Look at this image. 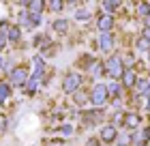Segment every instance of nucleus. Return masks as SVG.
Here are the masks:
<instances>
[{
    "instance_id": "nucleus-7",
    "label": "nucleus",
    "mask_w": 150,
    "mask_h": 146,
    "mask_svg": "<svg viewBox=\"0 0 150 146\" xmlns=\"http://www.w3.org/2000/svg\"><path fill=\"white\" fill-rule=\"evenodd\" d=\"M97 50L107 54V56L114 54V50H116V37H114V32H99L97 34Z\"/></svg>"
},
{
    "instance_id": "nucleus-15",
    "label": "nucleus",
    "mask_w": 150,
    "mask_h": 146,
    "mask_svg": "<svg viewBox=\"0 0 150 146\" xmlns=\"http://www.w3.org/2000/svg\"><path fill=\"white\" fill-rule=\"evenodd\" d=\"M94 60H97V58H94L90 52H81V54H79V58L75 60V69H81V71H86V73H88V69L92 67V62H94Z\"/></svg>"
},
{
    "instance_id": "nucleus-8",
    "label": "nucleus",
    "mask_w": 150,
    "mask_h": 146,
    "mask_svg": "<svg viewBox=\"0 0 150 146\" xmlns=\"http://www.w3.org/2000/svg\"><path fill=\"white\" fill-rule=\"evenodd\" d=\"M122 129L127 131H139L142 129V114L137 110H127L125 112V118H122Z\"/></svg>"
},
{
    "instance_id": "nucleus-34",
    "label": "nucleus",
    "mask_w": 150,
    "mask_h": 146,
    "mask_svg": "<svg viewBox=\"0 0 150 146\" xmlns=\"http://www.w3.org/2000/svg\"><path fill=\"white\" fill-rule=\"evenodd\" d=\"M144 110L150 114V97H148V99H146V103H144Z\"/></svg>"
},
{
    "instance_id": "nucleus-21",
    "label": "nucleus",
    "mask_w": 150,
    "mask_h": 146,
    "mask_svg": "<svg viewBox=\"0 0 150 146\" xmlns=\"http://www.w3.org/2000/svg\"><path fill=\"white\" fill-rule=\"evenodd\" d=\"M56 131L60 133V137H62V140L67 142V140H69V137H73V133H75V125H73L71 120H64Z\"/></svg>"
},
{
    "instance_id": "nucleus-29",
    "label": "nucleus",
    "mask_w": 150,
    "mask_h": 146,
    "mask_svg": "<svg viewBox=\"0 0 150 146\" xmlns=\"http://www.w3.org/2000/svg\"><path fill=\"white\" fill-rule=\"evenodd\" d=\"M30 24H32V30H35L37 26L43 24V15H30Z\"/></svg>"
},
{
    "instance_id": "nucleus-14",
    "label": "nucleus",
    "mask_w": 150,
    "mask_h": 146,
    "mask_svg": "<svg viewBox=\"0 0 150 146\" xmlns=\"http://www.w3.org/2000/svg\"><path fill=\"white\" fill-rule=\"evenodd\" d=\"M41 86H43V80L30 73V80L26 82V86H24V95H28V97H37V93L41 90Z\"/></svg>"
},
{
    "instance_id": "nucleus-17",
    "label": "nucleus",
    "mask_w": 150,
    "mask_h": 146,
    "mask_svg": "<svg viewBox=\"0 0 150 146\" xmlns=\"http://www.w3.org/2000/svg\"><path fill=\"white\" fill-rule=\"evenodd\" d=\"M6 37H9V45H13V47H19V43H22V39H24V30L19 28L17 24H13Z\"/></svg>"
},
{
    "instance_id": "nucleus-16",
    "label": "nucleus",
    "mask_w": 150,
    "mask_h": 146,
    "mask_svg": "<svg viewBox=\"0 0 150 146\" xmlns=\"http://www.w3.org/2000/svg\"><path fill=\"white\" fill-rule=\"evenodd\" d=\"M50 43H54L50 32H37V34H32V45L37 47V52L43 50V47H47Z\"/></svg>"
},
{
    "instance_id": "nucleus-5",
    "label": "nucleus",
    "mask_w": 150,
    "mask_h": 146,
    "mask_svg": "<svg viewBox=\"0 0 150 146\" xmlns=\"http://www.w3.org/2000/svg\"><path fill=\"white\" fill-rule=\"evenodd\" d=\"M30 80V71H28V65H17L13 71L6 75V82L13 86V88H22L26 86V82Z\"/></svg>"
},
{
    "instance_id": "nucleus-30",
    "label": "nucleus",
    "mask_w": 150,
    "mask_h": 146,
    "mask_svg": "<svg viewBox=\"0 0 150 146\" xmlns=\"http://www.w3.org/2000/svg\"><path fill=\"white\" fill-rule=\"evenodd\" d=\"M6 45H9V37H6V34H0V54L6 50Z\"/></svg>"
},
{
    "instance_id": "nucleus-24",
    "label": "nucleus",
    "mask_w": 150,
    "mask_h": 146,
    "mask_svg": "<svg viewBox=\"0 0 150 146\" xmlns=\"http://www.w3.org/2000/svg\"><path fill=\"white\" fill-rule=\"evenodd\" d=\"M56 54H58V45H56V43H50L47 47L39 50V56H43L45 60H47V58H52V56H56Z\"/></svg>"
},
{
    "instance_id": "nucleus-28",
    "label": "nucleus",
    "mask_w": 150,
    "mask_h": 146,
    "mask_svg": "<svg viewBox=\"0 0 150 146\" xmlns=\"http://www.w3.org/2000/svg\"><path fill=\"white\" fill-rule=\"evenodd\" d=\"M139 135H142V140H144V142L150 144V125H144V127L139 129Z\"/></svg>"
},
{
    "instance_id": "nucleus-4",
    "label": "nucleus",
    "mask_w": 150,
    "mask_h": 146,
    "mask_svg": "<svg viewBox=\"0 0 150 146\" xmlns=\"http://www.w3.org/2000/svg\"><path fill=\"white\" fill-rule=\"evenodd\" d=\"M110 103V93H107L105 82H97L90 86V108H107Z\"/></svg>"
},
{
    "instance_id": "nucleus-27",
    "label": "nucleus",
    "mask_w": 150,
    "mask_h": 146,
    "mask_svg": "<svg viewBox=\"0 0 150 146\" xmlns=\"http://www.w3.org/2000/svg\"><path fill=\"white\" fill-rule=\"evenodd\" d=\"M67 142L62 140V137H47L45 140V146H64Z\"/></svg>"
},
{
    "instance_id": "nucleus-20",
    "label": "nucleus",
    "mask_w": 150,
    "mask_h": 146,
    "mask_svg": "<svg viewBox=\"0 0 150 146\" xmlns=\"http://www.w3.org/2000/svg\"><path fill=\"white\" fill-rule=\"evenodd\" d=\"M13 97V86L6 80H0V105H4L6 101H11Z\"/></svg>"
},
{
    "instance_id": "nucleus-11",
    "label": "nucleus",
    "mask_w": 150,
    "mask_h": 146,
    "mask_svg": "<svg viewBox=\"0 0 150 146\" xmlns=\"http://www.w3.org/2000/svg\"><path fill=\"white\" fill-rule=\"evenodd\" d=\"M50 26H52V30L56 34L64 37V34H69V30H71V19L69 17H54L50 22Z\"/></svg>"
},
{
    "instance_id": "nucleus-9",
    "label": "nucleus",
    "mask_w": 150,
    "mask_h": 146,
    "mask_svg": "<svg viewBox=\"0 0 150 146\" xmlns=\"http://www.w3.org/2000/svg\"><path fill=\"white\" fill-rule=\"evenodd\" d=\"M94 24H97L99 32H112L114 26H116V15H110V13H99L97 19H94Z\"/></svg>"
},
{
    "instance_id": "nucleus-12",
    "label": "nucleus",
    "mask_w": 150,
    "mask_h": 146,
    "mask_svg": "<svg viewBox=\"0 0 150 146\" xmlns=\"http://www.w3.org/2000/svg\"><path fill=\"white\" fill-rule=\"evenodd\" d=\"M88 78H90V80H94V84H97V82H101V78H103V75H105V60H94L92 62V67L90 69H88Z\"/></svg>"
},
{
    "instance_id": "nucleus-33",
    "label": "nucleus",
    "mask_w": 150,
    "mask_h": 146,
    "mask_svg": "<svg viewBox=\"0 0 150 146\" xmlns=\"http://www.w3.org/2000/svg\"><path fill=\"white\" fill-rule=\"evenodd\" d=\"M4 69H6V58L0 54V71H4Z\"/></svg>"
},
{
    "instance_id": "nucleus-22",
    "label": "nucleus",
    "mask_w": 150,
    "mask_h": 146,
    "mask_svg": "<svg viewBox=\"0 0 150 146\" xmlns=\"http://www.w3.org/2000/svg\"><path fill=\"white\" fill-rule=\"evenodd\" d=\"M17 26L22 30H32V24H30V13L26 9H19L17 13Z\"/></svg>"
},
{
    "instance_id": "nucleus-32",
    "label": "nucleus",
    "mask_w": 150,
    "mask_h": 146,
    "mask_svg": "<svg viewBox=\"0 0 150 146\" xmlns=\"http://www.w3.org/2000/svg\"><path fill=\"white\" fill-rule=\"evenodd\" d=\"M142 37H144L148 43H150V28H142Z\"/></svg>"
},
{
    "instance_id": "nucleus-36",
    "label": "nucleus",
    "mask_w": 150,
    "mask_h": 146,
    "mask_svg": "<svg viewBox=\"0 0 150 146\" xmlns=\"http://www.w3.org/2000/svg\"><path fill=\"white\" fill-rule=\"evenodd\" d=\"M148 80H150V78H148Z\"/></svg>"
},
{
    "instance_id": "nucleus-23",
    "label": "nucleus",
    "mask_w": 150,
    "mask_h": 146,
    "mask_svg": "<svg viewBox=\"0 0 150 146\" xmlns=\"http://www.w3.org/2000/svg\"><path fill=\"white\" fill-rule=\"evenodd\" d=\"M90 17H92V13L88 11V6H77L75 13H73V19H75V22H79V24L90 22Z\"/></svg>"
},
{
    "instance_id": "nucleus-26",
    "label": "nucleus",
    "mask_w": 150,
    "mask_h": 146,
    "mask_svg": "<svg viewBox=\"0 0 150 146\" xmlns=\"http://www.w3.org/2000/svg\"><path fill=\"white\" fill-rule=\"evenodd\" d=\"M64 2H60V0H52V2H47V9H50L52 13H60V11H64Z\"/></svg>"
},
{
    "instance_id": "nucleus-3",
    "label": "nucleus",
    "mask_w": 150,
    "mask_h": 146,
    "mask_svg": "<svg viewBox=\"0 0 150 146\" xmlns=\"http://www.w3.org/2000/svg\"><path fill=\"white\" fill-rule=\"evenodd\" d=\"M79 125L81 127H97L105 125V108H86L79 110Z\"/></svg>"
},
{
    "instance_id": "nucleus-25",
    "label": "nucleus",
    "mask_w": 150,
    "mask_h": 146,
    "mask_svg": "<svg viewBox=\"0 0 150 146\" xmlns=\"http://www.w3.org/2000/svg\"><path fill=\"white\" fill-rule=\"evenodd\" d=\"M148 50H150V43H148V41H146V39H144V37H142V34H139V37L135 39V52L148 54Z\"/></svg>"
},
{
    "instance_id": "nucleus-31",
    "label": "nucleus",
    "mask_w": 150,
    "mask_h": 146,
    "mask_svg": "<svg viewBox=\"0 0 150 146\" xmlns=\"http://www.w3.org/2000/svg\"><path fill=\"white\" fill-rule=\"evenodd\" d=\"M86 146H103V142H101L99 137H88V142H86Z\"/></svg>"
},
{
    "instance_id": "nucleus-6",
    "label": "nucleus",
    "mask_w": 150,
    "mask_h": 146,
    "mask_svg": "<svg viewBox=\"0 0 150 146\" xmlns=\"http://www.w3.org/2000/svg\"><path fill=\"white\" fill-rule=\"evenodd\" d=\"M99 140L103 142L105 146H114L116 142H118V137H120V133H118V127L116 125H112V122H105V125H101V129H99Z\"/></svg>"
},
{
    "instance_id": "nucleus-2",
    "label": "nucleus",
    "mask_w": 150,
    "mask_h": 146,
    "mask_svg": "<svg viewBox=\"0 0 150 146\" xmlns=\"http://www.w3.org/2000/svg\"><path fill=\"white\" fill-rule=\"evenodd\" d=\"M125 65H122V56L120 52H114L110 54V56L105 58V75L110 78L112 82H120L122 75H125Z\"/></svg>"
},
{
    "instance_id": "nucleus-19",
    "label": "nucleus",
    "mask_w": 150,
    "mask_h": 146,
    "mask_svg": "<svg viewBox=\"0 0 150 146\" xmlns=\"http://www.w3.org/2000/svg\"><path fill=\"white\" fill-rule=\"evenodd\" d=\"M101 13H110V15H116L118 11H122V2L120 0H105V2H101Z\"/></svg>"
},
{
    "instance_id": "nucleus-13",
    "label": "nucleus",
    "mask_w": 150,
    "mask_h": 146,
    "mask_svg": "<svg viewBox=\"0 0 150 146\" xmlns=\"http://www.w3.org/2000/svg\"><path fill=\"white\" fill-rule=\"evenodd\" d=\"M137 80H139V73H137V69H127L125 75H122V80H120V84L125 90H133L135 84H137Z\"/></svg>"
},
{
    "instance_id": "nucleus-35",
    "label": "nucleus",
    "mask_w": 150,
    "mask_h": 146,
    "mask_svg": "<svg viewBox=\"0 0 150 146\" xmlns=\"http://www.w3.org/2000/svg\"><path fill=\"white\" fill-rule=\"evenodd\" d=\"M146 58H148V62H150V50H148V54H146Z\"/></svg>"
},
{
    "instance_id": "nucleus-10",
    "label": "nucleus",
    "mask_w": 150,
    "mask_h": 146,
    "mask_svg": "<svg viewBox=\"0 0 150 146\" xmlns=\"http://www.w3.org/2000/svg\"><path fill=\"white\" fill-rule=\"evenodd\" d=\"M71 101H73V105L75 108H79V110H86V108H90V88H79L75 95H71Z\"/></svg>"
},
{
    "instance_id": "nucleus-18",
    "label": "nucleus",
    "mask_w": 150,
    "mask_h": 146,
    "mask_svg": "<svg viewBox=\"0 0 150 146\" xmlns=\"http://www.w3.org/2000/svg\"><path fill=\"white\" fill-rule=\"evenodd\" d=\"M107 93H110V101H116V99H122L127 95V90L122 88L120 82H110L107 84Z\"/></svg>"
},
{
    "instance_id": "nucleus-1",
    "label": "nucleus",
    "mask_w": 150,
    "mask_h": 146,
    "mask_svg": "<svg viewBox=\"0 0 150 146\" xmlns=\"http://www.w3.org/2000/svg\"><path fill=\"white\" fill-rule=\"evenodd\" d=\"M84 82H86V75L81 71H75V69H71V71H67L62 75V82H60V90H62L64 95H75L79 88H84Z\"/></svg>"
}]
</instances>
